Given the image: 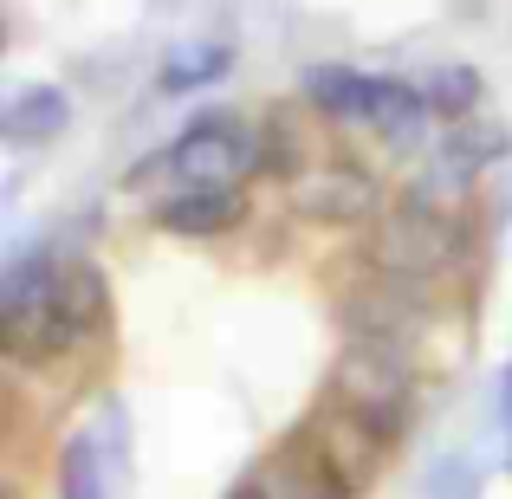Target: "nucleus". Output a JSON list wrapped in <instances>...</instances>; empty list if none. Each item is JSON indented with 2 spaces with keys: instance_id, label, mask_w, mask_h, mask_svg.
I'll return each instance as SVG.
<instances>
[{
  "instance_id": "nucleus-15",
  "label": "nucleus",
  "mask_w": 512,
  "mask_h": 499,
  "mask_svg": "<svg viewBox=\"0 0 512 499\" xmlns=\"http://www.w3.org/2000/svg\"><path fill=\"white\" fill-rule=\"evenodd\" d=\"M59 499H104V448L91 435L59 448Z\"/></svg>"
},
{
  "instance_id": "nucleus-12",
  "label": "nucleus",
  "mask_w": 512,
  "mask_h": 499,
  "mask_svg": "<svg viewBox=\"0 0 512 499\" xmlns=\"http://www.w3.org/2000/svg\"><path fill=\"white\" fill-rule=\"evenodd\" d=\"M428 130V98L422 85H402V78H376L370 98V137H383L389 150H415Z\"/></svg>"
},
{
  "instance_id": "nucleus-1",
  "label": "nucleus",
  "mask_w": 512,
  "mask_h": 499,
  "mask_svg": "<svg viewBox=\"0 0 512 499\" xmlns=\"http://www.w3.org/2000/svg\"><path fill=\"white\" fill-rule=\"evenodd\" d=\"M104 318V273L91 260L26 253L0 273V357L52 363Z\"/></svg>"
},
{
  "instance_id": "nucleus-8",
  "label": "nucleus",
  "mask_w": 512,
  "mask_h": 499,
  "mask_svg": "<svg viewBox=\"0 0 512 499\" xmlns=\"http://www.w3.org/2000/svg\"><path fill=\"white\" fill-rule=\"evenodd\" d=\"M253 487H260L266 499H357V493H350L325 461H318L312 448H305V441L279 448L273 461H266L260 474H253Z\"/></svg>"
},
{
  "instance_id": "nucleus-5",
  "label": "nucleus",
  "mask_w": 512,
  "mask_h": 499,
  "mask_svg": "<svg viewBox=\"0 0 512 499\" xmlns=\"http://www.w3.org/2000/svg\"><path fill=\"white\" fill-rule=\"evenodd\" d=\"M299 441H305V448H312L318 461H325V467H331V474H338L357 499L370 493V480L383 474L389 448H396V441H389L383 428H370L363 415H350L344 402H331V396L312 409V422L299 428Z\"/></svg>"
},
{
  "instance_id": "nucleus-2",
  "label": "nucleus",
  "mask_w": 512,
  "mask_h": 499,
  "mask_svg": "<svg viewBox=\"0 0 512 499\" xmlns=\"http://www.w3.org/2000/svg\"><path fill=\"white\" fill-rule=\"evenodd\" d=\"M331 402H344L350 415H363L370 428H383L389 441L415 422V363L402 337H350L331 363Z\"/></svg>"
},
{
  "instance_id": "nucleus-18",
  "label": "nucleus",
  "mask_w": 512,
  "mask_h": 499,
  "mask_svg": "<svg viewBox=\"0 0 512 499\" xmlns=\"http://www.w3.org/2000/svg\"><path fill=\"white\" fill-rule=\"evenodd\" d=\"M0 499H7V493H0Z\"/></svg>"
},
{
  "instance_id": "nucleus-13",
  "label": "nucleus",
  "mask_w": 512,
  "mask_h": 499,
  "mask_svg": "<svg viewBox=\"0 0 512 499\" xmlns=\"http://www.w3.org/2000/svg\"><path fill=\"white\" fill-rule=\"evenodd\" d=\"M480 72L474 65H441L435 78L422 85V98H428V117H441V124H467V117L480 111Z\"/></svg>"
},
{
  "instance_id": "nucleus-11",
  "label": "nucleus",
  "mask_w": 512,
  "mask_h": 499,
  "mask_svg": "<svg viewBox=\"0 0 512 499\" xmlns=\"http://www.w3.org/2000/svg\"><path fill=\"white\" fill-rule=\"evenodd\" d=\"M234 72V46L227 39H182L163 65H156V91L163 98H188V91H208Z\"/></svg>"
},
{
  "instance_id": "nucleus-4",
  "label": "nucleus",
  "mask_w": 512,
  "mask_h": 499,
  "mask_svg": "<svg viewBox=\"0 0 512 499\" xmlns=\"http://www.w3.org/2000/svg\"><path fill=\"white\" fill-rule=\"evenodd\" d=\"M363 253H370V266H383L396 286H415V279H435L441 266L461 253V240H454V221L441 208L402 201L389 221H376V234L363 240Z\"/></svg>"
},
{
  "instance_id": "nucleus-16",
  "label": "nucleus",
  "mask_w": 512,
  "mask_h": 499,
  "mask_svg": "<svg viewBox=\"0 0 512 499\" xmlns=\"http://www.w3.org/2000/svg\"><path fill=\"white\" fill-rule=\"evenodd\" d=\"M227 499H266V493H260V487H253V480H240V487H234V493H227Z\"/></svg>"
},
{
  "instance_id": "nucleus-7",
  "label": "nucleus",
  "mask_w": 512,
  "mask_h": 499,
  "mask_svg": "<svg viewBox=\"0 0 512 499\" xmlns=\"http://www.w3.org/2000/svg\"><path fill=\"white\" fill-rule=\"evenodd\" d=\"M65 124H72V98L59 85H26L0 104V143L13 150H46L52 137H65Z\"/></svg>"
},
{
  "instance_id": "nucleus-3",
  "label": "nucleus",
  "mask_w": 512,
  "mask_h": 499,
  "mask_svg": "<svg viewBox=\"0 0 512 499\" xmlns=\"http://www.w3.org/2000/svg\"><path fill=\"white\" fill-rule=\"evenodd\" d=\"M260 163H266V156H260V137H253L247 117L208 111V117H195V124H188L156 163L130 169V188L156 182V175H169L175 188H240Z\"/></svg>"
},
{
  "instance_id": "nucleus-17",
  "label": "nucleus",
  "mask_w": 512,
  "mask_h": 499,
  "mask_svg": "<svg viewBox=\"0 0 512 499\" xmlns=\"http://www.w3.org/2000/svg\"><path fill=\"white\" fill-rule=\"evenodd\" d=\"M0 52H7V13H0Z\"/></svg>"
},
{
  "instance_id": "nucleus-14",
  "label": "nucleus",
  "mask_w": 512,
  "mask_h": 499,
  "mask_svg": "<svg viewBox=\"0 0 512 499\" xmlns=\"http://www.w3.org/2000/svg\"><path fill=\"white\" fill-rule=\"evenodd\" d=\"M512 150V137L500 124H454V137H448V150H441V163H448L454 175H474V169H487V163H500V156Z\"/></svg>"
},
{
  "instance_id": "nucleus-10",
  "label": "nucleus",
  "mask_w": 512,
  "mask_h": 499,
  "mask_svg": "<svg viewBox=\"0 0 512 499\" xmlns=\"http://www.w3.org/2000/svg\"><path fill=\"white\" fill-rule=\"evenodd\" d=\"M305 98L331 117V124L350 130H370V98H376V78L357 72V65H312L305 72Z\"/></svg>"
},
{
  "instance_id": "nucleus-9",
  "label": "nucleus",
  "mask_w": 512,
  "mask_h": 499,
  "mask_svg": "<svg viewBox=\"0 0 512 499\" xmlns=\"http://www.w3.org/2000/svg\"><path fill=\"white\" fill-rule=\"evenodd\" d=\"M240 214H247V195H240V188H175L163 208H156V221L182 240H214V234H227Z\"/></svg>"
},
{
  "instance_id": "nucleus-6",
  "label": "nucleus",
  "mask_w": 512,
  "mask_h": 499,
  "mask_svg": "<svg viewBox=\"0 0 512 499\" xmlns=\"http://www.w3.org/2000/svg\"><path fill=\"white\" fill-rule=\"evenodd\" d=\"M292 208L305 221H325V227H357L376 214V182L370 169H350V163H331L305 182H292Z\"/></svg>"
}]
</instances>
